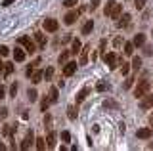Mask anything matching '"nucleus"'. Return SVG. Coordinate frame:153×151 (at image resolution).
<instances>
[{
  "mask_svg": "<svg viewBox=\"0 0 153 151\" xmlns=\"http://www.w3.org/2000/svg\"><path fill=\"white\" fill-rule=\"evenodd\" d=\"M103 13H105V17L119 19V17H121V13H123V6H121V4H117L115 0H109V2L105 4V8H103Z\"/></svg>",
  "mask_w": 153,
  "mask_h": 151,
  "instance_id": "obj_1",
  "label": "nucleus"
},
{
  "mask_svg": "<svg viewBox=\"0 0 153 151\" xmlns=\"http://www.w3.org/2000/svg\"><path fill=\"white\" fill-rule=\"evenodd\" d=\"M149 86H151V82L146 81V78H143V81H138L136 88H134V96H136V98H142L143 94L149 92Z\"/></svg>",
  "mask_w": 153,
  "mask_h": 151,
  "instance_id": "obj_2",
  "label": "nucleus"
},
{
  "mask_svg": "<svg viewBox=\"0 0 153 151\" xmlns=\"http://www.w3.org/2000/svg\"><path fill=\"white\" fill-rule=\"evenodd\" d=\"M19 44L25 46V52H27V54H35V52H36V44L29 38V36H21V38H19Z\"/></svg>",
  "mask_w": 153,
  "mask_h": 151,
  "instance_id": "obj_3",
  "label": "nucleus"
},
{
  "mask_svg": "<svg viewBox=\"0 0 153 151\" xmlns=\"http://www.w3.org/2000/svg\"><path fill=\"white\" fill-rule=\"evenodd\" d=\"M42 27H44L46 33H56L57 27H59V23H57L56 19H52V17H46V19L42 21Z\"/></svg>",
  "mask_w": 153,
  "mask_h": 151,
  "instance_id": "obj_4",
  "label": "nucleus"
},
{
  "mask_svg": "<svg viewBox=\"0 0 153 151\" xmlns=\"http://www.w3.org/2000/svg\"><path fill=\"white\" fill-rule=\"evenodd\" d=\"M90 50H92V46L90 44H86V46H82V48H80V58H79V65H86L88 63V54H90Z\"/></svg>",
  "mask_w": 153,
  "mask_h": 151,
  "instance_id": "obj_5",
  "label": "nucleus"
},
{
  "mask_svg": "<svg viewBox=\"0 0 153 151\" xmlns=\"http://www.w3.org/2000/svg\"><path fill=\"white\" fill-rule=\"evenodd\" d=\"M33 141H35V134H33V130H29L27 134H25V138H23V141H21V145H19V147H21L23 151H27V149L33 145Z\"/></svg>",
  "mask_w": 153,
  "mask_h": 151,
  "instance_id": "obj_6",
  "label": "nucleus"
},
{
  "mask_svg": "<svg viewBox=\"0 0 153 151\" xmlns=\"http://www.w3.org/2000/svg\"><path fill=\"white\" fill-rule=\"evenodd\" d=\"M140 107L142 109H151L153 107V94H143L140 98Z\"/></svg>",
  "mask_w": 153,
  "mask_h": 151,
  "instance_id": "obj_7",
  "label": "nucleus"
},
{
  "mask_svg": "<svg viewBox=\"0 0 153 151\" xmlns=\"http://www.w3.org/2000/svg\"><path fill=\"white\" fill-rule=\"evenodd\" d=\"M103 61L105 63L109 65V69H115L117 67V54H115V52H109V54H103Z\"/></svg>",
  "mask_w": 153,
  "mask_h": 151,
  "instance_id": "obj_8",
  "label": "nucleus"
},
{
  "mask_svg": "<svg viewBox=\"0 0 153 151\" xmlns=\"http://www.w3.org/2000/svg\"><path fill=\"white\" fill-rule=\"evenodd\" d=\"M130 19H132L130 13H121V17L117 19V27L119 29H126V27L130 25Z\"/></svg>",
  "mask_w": 153,
  "mask_h": 151,
  "instance_id": "obj_9",
  "label": "nucleus"
},
{
  "mask_svg": "<svg viewBox=\"0 0 153 151\" xmlns=\"http://www.w3.org/2000/svg\"><path fill=\"white\" fill-rule=\"evenodd\" d=\"M79 13L80 12H76V10H71V12H67L65 13V17H63V21H65V25H73V23L79 19Z\"/></svg>",
  "mask_w": 153,
  "mask_h": 151,
  "instance_id": "obj_10",
  "label": "nucleus"
},
{
  "mask_svg": "<svg viewBox=\"0 0 153 151\" xmlns=\"http://www.w3.org/2000/svg\"><path fill=\"white\" fill-rule=\"evenodd\" d=\"M76 71V61H67V63H63V75L65 77H71Z\"/></svg>",
  "mask_w": 153,
  "mask_h": 151,
  "instance_id": "obj_11",
  "label": "nucleus"
},
{
  "mask_svg": "<svg viewBox=\"0 0 153 151\" xmlns=\"http://www.w3.org/2000/svg\"><path fill=\"white\" fill-rule=\"evenodd\" d=\"M136 136H138L140 140H149L151 136H153V128H147V126H146V128H138Z\"/></svg>",
  "mask_w": 153,
  "mask_h": 151,
  "instance_id": "obj_12",
  "label": "nucleus"
},
{
  "mask_svg": "<svg viewBox=\"0 0 153 151\" xmlns=\"http://www.w3.org/2000/svg\"><path fill=\"white\" fill-rule=\"evenodd\" d=\"M25 58H27V52L25 50H21V48H16V50H13V59H16L17 63L25 61Z\"/></svg>",
  "mask_w": 153,
  "mask_h": 151,
  "instance_id": "obj_13",
  "label": "nucleus"
},
{
  "mask_svg": "<svg viewBox=\"0 0 153 151\" xmlns=\"http://www.w3.org/2000/svg\"><path fill=\"white\" fill-rule=\"evenodd\" d=\"M132 44H134V48H140V46H143L146 44V35H143V33H138L136 36H134V40H132Z\"/></svg>",
  "mask_w": 153,
  "mask_h": 151,
  "instance_id": "obj_14",
  "label": "nucleus"
},
{
  "mask_svg": "<svg viewBox=\"0 0 153 151\" xmlns=\"http://www.w3.org/2000/svg\"><path fill=\"white\" fill-rule=\"evenodd\" d=\"M88 94H90V88H82V90L76 94V105H79V103H82L86 98H88Z\"/></svg>",
  "mask_w": 153,
  "mask_h": 151,
  "instance_id": "obj_15",
  "label": "nucleus"
},
{
  "mask_svg": "<svg viewBox=\"0 0 153 151\" xmlns=\"http://www.w3.org/2000/svg\"><path fill=\"white\" fill-rule=\"evenodd\" d=\"M48 100H50V103H56L57 100H59V94H57V88L52 86L50 92H48Z\"/></svg>",
  "mask_w": 153,
  "mask_h": 151,
  "instance_id": "obj_16",
  "label": "nucleus"
},
{
  "mask_svg": "<svg viewBox=\"0 0 153 151\" xmlns=\"http://www.w3.org/2000/svg\"><path fill=\"white\" fill-rule=\"evenodd\" d=\"M46 145H48V147H50V149H54L56 147V132H48V138H46Z\"/></svg>",
  "mask_w": 153,
  "mask_h": 151,
  "instance_id": "obj_17",
  "label": "nucleus"
},
{
  "mask_svg": "<svg viewBox=\"0 0 153 151\" xmlns=\"http://www.w3.org/2000/svg\"><path fill=\"white\" fill-rule=\"evenodd\" d=\"M92 29H94V21L88 19V21L82 25V31H80V33H82V35H90V33H92Z\"/></svg>",
  "mask_w": 153,
  "mask_h": 151,
  "instance_id": "obj_18",
  "label": "nucleus"
},
{
  "mask_svg": "<svg viewBox=\"0 0 153 151\" xmlns=\"http://www.w3.org/2000/svg\"><path fill=\"white\" fill-rule=\"evenodd\" d=\"M42 71H33V75H31V81L33 84H38V82H42Z\"/></svg>",
  "mask_w": 153,
  "mask_h": 151,
  "instance_id": "obj_19",
  "label": "nucleus"
},
{
  "mask_svg": "<svg viewBox=\"0 0 153 151\" xmlns=\"http://www.w3.org/2000/svg\"><path fill=\"white\" fill-rule=\"evenodd\" d=\"M69 54H71V50H63V52L59 54V58H57V63H59V65L67 63V59H69Z\"/></svg>",
  "mask_w": 153,
  "mask_h": 151,
  "instance_id": "obj_20",
  "label": "nucleus"
},
{
  "mask_svg": "<svg viewBox=\"0 0 153 151\" xmlns=\"http://www.w3.org/2000/svg\"><path fill=\"white\" fill-rule=\"evenodd\" d=\"M16 130H17V126H12V124H4L2 126V134L4 136H12Z\"/></svg>",
  "mask_w": 153,
  "mask_h": 151,
  "instance_id": "obj_21",
  "label": "nucleus"
},
{
  "mask_svg": "<svg viewBox=\"0 0 153 151\" xmlns=\"http://www.w3.org/2000/svg\"><path fill=\"white\" fill-rule=\"evenodd\" d=\"M35 38H36V42H38V46H40V48H46V38H44V35H42V33H35Z\"/></svg>",
  "mask_w": 153,
  "mask_h": 151,
  "instance_id": "obj_22",
  "label": "nucleus"
},
{
  "mask_svg": "<svg viewBox=\"0 0 153 151\" xmlns=\"http://www.w3.org/2000/svg\"><path fill=\"white\" fill-rule=\"evenodd\" d=\"M103 107H105V109H119V103L115 101V100H105L103 101Z\"/></svg>",
  "mask_w": 153,
  "mask_h": 151,
  "instance_id": "obj_23",
  "label": "nucleus"
},
{
  "mask_svg": "<svg viewBox=\"0 0 153 151\" xmlns=\"http://www.w3.org/2000/svg\"><path fill=\"white\" fill-rule=\"evenodd\" d=\"M80 48H82V42H80L79 38H75L73 40V48H71V54H79Z\"/></svg>",
  "mask_w": 153,
  "mask_h": 151,
  "instance_id": "obj_24",
  "label": "nucleus"
},
{
  "mask_svg": "<svg viewBox=\"0 0 153 151\" xmlns=\"http://www.w3.org/2000/svg\"><path fill=\"white\" fill-rule=\"evenodd\" d=\"M35 141H36L35 145H36L38 151H44V149H46V140H44V138H35Z\"/></svg>",
  "mask_w": 153,
  "mask_h": 151,
  "instance_id": "obj_25",
  "label": "nucleus"
},
{
  "mask_svg": "<svg viewBox=\"0 0 153 151\" xmlns=\"http://www.w3.org/2000/svg\"><path fill=\"white\" fill-rule=\"evenodd\" d=\"M140 67H142V58L134 56V59H132V69H134V71H140Z\"/></svg>",
  "mask_w": 153,
  "mask_h": 151,
  "instance_id": "obj_26",
  "label": "nucleus"
},
{
  "mask_svg": "<svg viewBox=\"0 0 153 151\" xmlns=\"http://www.w3.org/2000/svg\"><path fill=\"white\" fill-rule=\"evenodd\" d=\"M42 77H44L46 81H52V77H54V67H48L46 71H42Z\"/></svg>",
  "mask_w": 153,
  "mask_h": 151,
  "instance_id": "obj_27",
  "label": "nucleus"
},
{
  "mask_svg": "<svg viewBox=\"0 0 153 151\" xmlns=\"http://www.w3.org/2000/svg\"><path fill=\"white\" fill-rule=\"evenodd\" d=\"M124 54H126V56L134 54V44H132V42H124Z\"/></svg>",
  "mask_w": 153,
  "mask_h": 151,
  "instance_id": "obj_28",
  "label": "nucleus"
},
{
  "mask_svg": "<svg viewBox=\"0 0 153 151\" xmlns=\"http://www.w3.org/2000/svg\"><path fill=\"white\" fill-rule=\"evenodd\" d=\"M67 117H69L71 121H75V119H76V109H75L73 105H71V107H67Z\"/></svg>",
  "mask_w": 153,
  "mask_h": 151,
  "instance_id": "obj_29",
  "label": "nucleus"
},
{
  "mask_svg": "<svg viewBox=\"0 0 153 151\" xmlns=\"http://www.w3.org/2000/svg\"><path fill=\"white\" fill-rule=\"evenodd\" d=\"M12 73H13V63H4V75L10 77Z\"/></svg>",
  "mask_w": 153,
  "mask_h": 151,
  "instance_id": "obj_30",
  "label": "nucleus"
},
{
  "mask_svg": "<svg viewBox=\"0 0 153 151\" xmlns=\"http://www.w3.org/2000/svg\"><path fill=\"white\" fill-rule=\"evenodd\" d=\"M27 96H29V100H31V101H36V100H38V92L35 90V88H33V90H29Z\"/></svg>",
  "mask_w": 153,
  "mask_h": 151,
  "instance_id": "obj_31",
  "label": "nucleus"
},
{
  "mask_svg": "<svg viewBox=\"0 0 153 151\" xmlns=\"http://www.w3.org/2000/svg\"><path fill=\"white\" fill-rule=\"evenodd\" d=\"M146 2H147V0H134V8H136V10H143Z\"/></svg>",
  "mask_w": 153,
  "mask_h": 151,
  "instance_id": "obj_32",
  "label": "nucleus"
},
{
  "mask_svg": "<svg viewBox=\"0 0 153 151\" xmlns=\"http://www.w3.org/2000/svg\"><path fill=\"white\" fill-rule=\"evenodd\" d=\"M151 54H153V46L146 44V46H143V56H151Z\"/></svg>",
  "mask_w": 153,
  "mask_h": 151,
  "instance_id": "obj_33",
  "label": "nucleus"
},
{
  "mask_svg": "<svg viewBox=\"0 0 153 151\" xmlns=\"http://www.w3.org/2000/svg\"><path fill=\"white\" fill-rule=\"evenodd\" d=\"M128 71H130V67H128V63H124V61H123V63H121V73L124 75V77H126V75H128Z\"/></svg>",
  "mask_w": 153,
  "mask_h": 151,
  "instance_id": "obj_34",
  "label": "nucleus"
},
{
  "mask_svg": "<svg viewBox=\"0 0 153 151\" xmlns=\"http://www.w3.org/2000/svg\"><path fill=\"white\" fill-rule=\"evenodd\" d=\"M76 4H79V0H65L63 6H67V8H75Z\"/></svg>",
  "mask_w": 153,
  "mask_h": 151,
  "instance_id": "obj_35",
  "label": "nucleus"
},
{
  "mask_svg": "<svg viewBox=\"0 0 153 151\" xmlns=\"http://www.w3.org/2000/svg\"><path fill=\"white\" fill-rule=\"evenodd\" d=\"M96 90H98V92H105V90H107V84H105V82H98V84H96Z\"/></svg>",
  "mask_w": 153,
  "mask_h": 151,
  "instance_id": "obj_36",
  "label": "nucleus"
},
{
  "mask_svg": "<svg viewBox=\"0 0 153 151\" xmlns=\"http://www.w3.org/2000/svg\"><path fill=\"white\" fill-rule=\"evenodd\" d=\"M10 54V48H8V46H0V56H2V58H6V56Z\"/></svg>",
  "mask_w": 153,
  "mask_h": 151,
  "instance_id": "obj_37",
  "label": "nucleus"
},
{
  "mask_svg": "<svg viewBox=\"0 0 153 151\" xmlns=\"http://www.w3.org/2000/svg\"><path fill=\"white\" fill-rule=\"evenodd\" d=\"M48 105H50V100H48V98H44V100L40 101V109H42V111H46V109H48Z\"/></svg>",
  "mask_w": 153,
  "mask_h": 151,
  "instance_id": "obj_38",
  "label": "nucleus"
},
{
  "mask_svg": "<svg viewBox=\"0 0 153 151\" xmlns=\"http://www.w3.org/2000/svg\"><path fill=\"white\" fill-rule=\"evenodd\" d=\"M16 94H17V84L13 82L12 86H10V96H12V98H16Z\"/></svg>",
  "mask_w": 153,
  "mask_h": 151,
  "instance_id": "obj_39",
  "label": "nucleus"
},
{
  "mask_svg": "<svg viewBox=\"0 0 153 151\" xmlns=\"http://www.w3.org/2000/svg\"><path fill=\"white\" fill-rule=\"evenodd\" d=\"M132 82H134V78H130V77H128L126 81H124V86H123V88H124V90H128V88L132 86Z\"/></svg>",
  "mask_w": 153,
  "mask_h": 151,
  "instance_id": "obj_40",
  "label": "nucleus"
},
{
  "mask_svg": "<svg viewBox=\"0 0 153 151\" xmlns=\"http://www.w3.org/2000/svg\"><path fill=\"white\" fill-rule=\"evenodd\" d=\"M61 140H63V141H69L71 140V134L67 130H63V132H61Z\"/></svg>",
  "mask_w": 153,
  "mask_h": 151,
  "instance_id": "obj_41",
  "label": "nucleus"
},
{
  "mask_svg": "<svg viewBox=\"0 0 153 151\" xmlns=\"http://www.w3.org/2000/svg\"><path fill=\"white\" fill-rule=\"evenodd\" d=\"M8 107H2V109H0V119H6V117H8Z\"/></svg>",
  "mask_w": 153,
  "mask_h": 151,
  "instance_id": "obj_42",
  "label": "nucleus"
},
{
  "mask_svg": "<svg viewBox=\"0 0 153 151\" xmlns=\"http://www.w3.org/2000/svg\"><path fill=\"white\" fill-rule=\"evenodd\" d=\"M98 6H100V0H92V2H90V10H92V12H94Z\"/></svg>",
  "mask_w": 153,
  "mask_h": 151,
  "instance_id": "obj_43",
  "label": "nucleus"
},
{
  "mask_svg": "<svg viewBox=\"0 0 153 151\" xmlns=\"http://www.w3.org/2000/svg\"><path fill=\"white\" fill-rule=\"evenodd\" d=\"M113 44H115V48H119V46L123 44V38H121V36H117V38L113 40Z\"/></svg>",
  "mask_w": 153,
  "mask_h": 151,
  "instance_id": "obj_44",
  "label": "nucleus"
},
{
  "mask_svg": "<svg viewBox=\"0 0 153 151\" xmlns=\"http://www.w3.org/2000/svg\"><path fill=\"white\" fill-rule=\"evenodd\" d=\"M13 2H16V0H4V2H2V6H4V8H8V6H12Z\"/></svg>",
  "mask_w": 153,
  "mask_h": 151,
  "instance_id": "obj_45",
  "label": "nucleus"
},
{
  "mask_svg": "<svg viewBox=\"0 0 153 151\" xmlns=\"http://www.w3.org/2000/svg\"><path fill=\"white\" fill-rule=\"evenodd\" d=\"M71 40H73V38H71V35H65L63 38H61V42H63V44H67V42H71Z\"/></svg>",
  "mask_w": 153,
  "mask_h": 151,
  "instance_id": "obj_46",
  "label": "nucleus"
},
{
  "mask_svg": "<svg viewBox=\"0 0 153 151\" xmlns=\"http://www.w3.org/2000/svg\"><path fill=\"white\" fill-rule=\"evenodd\" d=\"M2 98H6V88L0 86V100H2Z\"/></svg>",
  "mask_w": 153,
  "mask_h": 151,
  "instance_id": "obj_47",
  "label": "nucleus"
},
{
  "mask_svg": "<svg viewBox=\"0 0 153 151\" xmlns=\"http://www.w3.org/2000/svg\"><path fill=\"white\" fill-rule=\"evenodd\" d=\"M103 48H105V40L100 42V52H103Z\"/></svg>",
  "mask_w": 153,
  "mask_h": 151,
  "instance_id": "obj_48",
  "label": "nucleus"
},
{
  "mask_svg": "<svg viewBox=\"0 0 153 151\" xmlns=\"http://www.w3.org/2000/svg\"><path fill=\"white\" fill-rule=\"evenodd\" d=\"M2 71H4V63H2V61H0V73H2Z\"/></svg>",
  "mask_w": 153,
  "mask_h": 151,
  "instance_id": "obj_49",
  "label": "nucleus"
},
{
  "mask_svg": "<svg viewBox=\"0 0 153 151\" xmlns=\"http://www.w3.org/2000/svg\"><path fill=\"white\" fill-rule=\"evenodd\" d=\"M149 124L153 126V115H149Z\"/></svg>",
  "mask_w": 153,
  "mask_h": 151,
  "instance_id": "obj_50",
  "label": "nucleus"
}]
</instances>
